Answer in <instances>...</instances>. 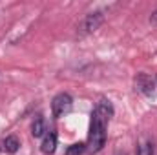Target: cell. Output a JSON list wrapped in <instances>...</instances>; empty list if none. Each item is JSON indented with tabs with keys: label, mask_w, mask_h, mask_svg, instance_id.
Listing matches in <instances>:
<instances>
[{
	"label": "cell",
	"mask_w": 157,
	"mask_h": 155,
	"mask_svg": "<svg viewBox=\"0 0 157 155\" xmlns=\"http://www.w3.org/2000/svg\"><path fill=\"white\" fill-rule=\"evenodd\" d=\"M31 133H33V137H35V139H39V137H42V135H46V120H44L40 115L35 117V120H33Z\"/></svg>",
	"instance_id": "cell-8"
},
{
	"label": "cell",
	"mask_w": 157,
	"mask_h": 155,
	"mask_svg": "<svg viewBox=\"0 0 157 155\" xmlns=\"http://www.w3.org/2000/svg\"><path fill=\"white\" fill-rule=\"evenodd\" d=\"M18 148H20V142L15 135H9L2 141V152H6V153H17Z\"/></svg>",
	"instance_id": "cell-7"
},
{
	"label": "cell",
	"mask_w": 157,
	"mask_h": 155,
	"mask_svg": "<svg viewBox=\"0 0 157 155\" xmlns=\"http://www.w3.org/2000/svg\"><path fill=\"white\" fill-rule=\"evenodd\" d=\"M71 106H73V99H71L68 93H59V95L53 99V102H51V112H53V117H55V119L64 117L66 113H70Z\"/></svg>",
	"instance_id": "cell-2"
},
{
	"label": "cell",
	"mask_w": 157,
	"mask_h": 155,
	"mask_svg": "<svg viewBox=\"0 0 157 155\" xmlns=\"http://www.w3.org/2000/svg\"><path fill=\"white\" fill-rule=\"evenodd\" d=\"M91 117L97 119V120H101L102 124H108L110 119L113 117V106H112V102H110V100H101V102L95 106Z\"/></svg>",
	"instance_id": "cell-3"
},
{
	"label": "cell",
	"mask_w": 157,
	"mask_h": 155,
	"mask_svg": "<svg viewBox=\"0 0 157 155\" xmlns=\"http://www.w3.org/2000/svg\"><path fill=\"white\" fill-rule=\"evenodd\" d=\"M137 155H154V142L144 141L137 146Z\"/></svg>",
	"instance_id": "cell-9"
},
{
	"label": "cell",
	"mask_w": 157,
	"mask_h": 155,
	"mask_svg": "<svg viewBox=\"0 0 157 155\" xmlns=\"http://www.w3.org/2000/svg\"><path fill=\"white\" fill-rule=\"evenodd\" d=\"M104 144H106V124H102L101 120L91 117L90 135H88V150L91 153H97L102 150Z\"/></svg>",
	"instance_id": "cell-1"
},
{
	"label": "cell",
	"mask_w": 157,
	"mask_h": 155,
	"mask_svg": "<svg viewBox=\"0 0 157 155\" xmlns=\"http://www.w3.org/2000/svg\"><path fill=\"white\" fill-rule=\"evenodd\" d=\"M84 152H86V144L77 142V144H71V146L66 150V153L64 155H82Z\"/></svg>",
	"instance_id": "cell-10"
},
{
	"label": "cell",
	"mask_w": 157,
	"mask_h": 155,
	"mask_svg": "<svg viewBox=\"0 0 157 155\" xmlns=\"http://www.w3.org/2000/svg\"><path fill=\"white\" fill-rule=\"evenodd\" d=\"M117 155H124V153H117Z\"/></svg>",
	"instance_id": "cell-12"
},
{
	"label": "cell",
	"mask_w": 157,
	"mask_h": 155,
	"mask_svg": "<svg viewBox=\"0 0 157 155\" xmlns=\"http://www.w3.org/2000/svg\"><path fill=\"white\" fill-rule=\"evenodd\" d=\"M42 152L46 155L53 153L55 150H57V133L55 131H48L46 135H44V141H42Z\"/></svg>",
	"instance_id": "cell-6"
},
{
	"label": "cell",
	"mask_w": 157,
	"mask_h": 155,
	"mask_svg": "<svg viewBox=\"0 0 157 155\" xmlns=\"http://www.w3.org/2000/svg\"><path fill=\"white\" fill-rule=\"evenodd\" d=\"M101 24H102V13H91V15H88L86 20L82 22V28H84V31L91 33V31H95Z\"/></svg>",
	"instance_id": "cell-5"
},
{
	"label": "cell",
	"mask_w": 157,
	"mask_h": 155,
	"mask_svg": "<svg viewBox=\"0 0 157 155\" xmlns=\"http://www.w3.org/2000/svg\"><path fill=\"white\" fill-rule=\"evenodd\" d=\"M135 86H137V89L143 91L144 95H154V91H155V82H154V78L148 77V75H144V73H141V75L137 77Z\"/></svg>",
	"instance_id": "cell-4"
},
{
	"label": "cell",
	"mask_w": 157,
	"mask_h": 155,
	"mask_svg": "<svg viewBox=\"0 0 157 155\" xmlns=\"http://www.w3.org/2000/svg\"><path fill=\"white\" fill-rule=\"evenodd\" d=\"M150 22H152V24H157V11H154V13H152V17H150Z\"/></svg>",
	"instance_id": "cell-11"
}]
</instances>
